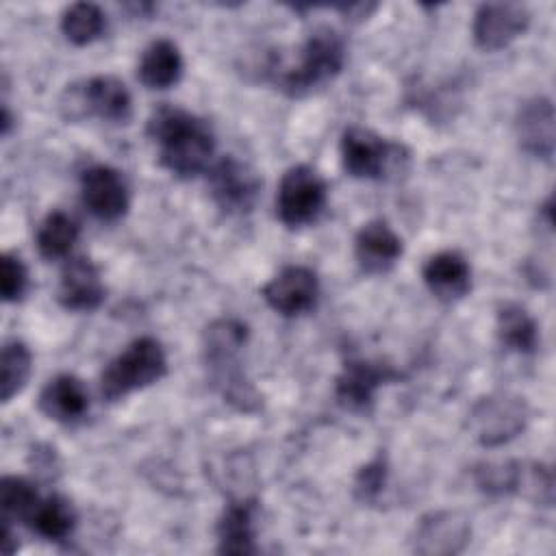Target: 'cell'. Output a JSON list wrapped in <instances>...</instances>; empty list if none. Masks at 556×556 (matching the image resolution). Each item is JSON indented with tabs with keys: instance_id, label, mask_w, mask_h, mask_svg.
Segmentation results:
<instances>
[{
	"instance_id": "9c48e42d",
	"label": "cell",
	"mask_w": 556,
	"mask_h": 556,
	"mask_svg": "<svg viewBox=\"0 0 556 556\" xmlns=\"http://www.w3.org/2000/svg\"><path fill=\"white\" fill-rule=\"evenodd\" d=\"M208 189L222 211L245 213L261 193V178L248 163L228 154L208 169Z\"/></svg>"
},
{
	"instance_id": "3957f363",
	"label": "cell",
	"mask_w": 556,
	"mask_h": 556,
	"mask_svg": "<svg viewBox=\"0 0 556 556\" xmlns=\"http://www.w3.org/2000/svg\"><path fill=\"white\" fill-rule=\"evenodd\" d=\"M345 63V46L337 30L321 26L308 35L298 63L276 76V85L291 98H302L330 83Z\"/></svg>"
},
{
	"instance_id": "f1b7e54d",
	"label": "cell",
	"mask_w": 556,
	"mask_h": 556,
	"mask_svg": "<svg viewBox=\"0 0 556 556\" xmlns=\"http://www.w3.org/2000/svg\"><path fill=\"white\" fill-rule=\"evenodd\" d=\"M28 289V271L22 258L13 252L2 254V267H0V291L4 302H17L24 298Z\"/></svg>"
},
{
	"instance_id": "9a60e30c",
	"label": "cell",
	"mask_w": 556,
	"mask_h": 556,
	"mask_svg": "<svg viewBox=\"0 0 556 556\" xmlns=\"http://www.w3.org/2000/svg\"><path fill=\"white\" fill-rule=\"evenodd\" d=\"M517 141L523 152L549 161L556 143V117L549 98H532L521 104L515 122Z\"/></svg>"
},
{
	"instance_id": "e0dca14e",
	"label": "cell",
	"mask_w": 556,
	"mask_h": 556,
	"mask_svg": "<svg viewBox=\"0 0 556 556\" xmlns=\"http://www.w3.org/2000/svg\"><path fill=\"white\" fill-rule=\"evenodd\" d=\"M56 298L67 311L98 308L104 300V285L98 267L83 256L67 261L61 271Z\"/></svg>"
},
{
	"instance_id": "d4e9b609",
	"label": "cell",
	"mask_w": 556,
	"mask_h": 556,
	"mask_svg": "<svg viewBox=\"0 0 556 556\" xmlns=\"http://www.w3.org/2000/svg\"><path fill=\"white\" fill-rule=\"evenodd\" d=\"M106 28L104 13L93 2L70 4L61 15V30L74 46H87L96 41Z\"/></svg>"
},
{
	"instance_id": "277c9868",
	"label": "cell",
	"mask_w": 556,
	"mask_h": 556,
	"mask_svg": "<svg viewBox=\"0 0 556 556\" xmlns=\"http://www.w3.org/2000/svg\"><path fill=\"white\" fill-rule=\"evenodd\" d=\"M167 371L163 345L152 337H139L126 345L102 371L100 393L115 402L137 389H146L161 380Z\"/></svg>"
},
{
	"instance_id": "6da1fadb",
	"label": "cell",
	"mask_w": 556,
	"mask_h": 556,
	"mask_svg": "<svg viewBox=\"0 0 556 556\" xmlns=\"http://www.w3.org/2000/svg\"><path fill=\"white\" fill-rule=\"evenodd\" d=\"M148 135L159 148L161 165L180 178L206 169L215 152V135L208 124L178 106H159L148 119Z\"/></svg>"
},
{
	"instance_id": "ba28073f",
	"label": "cell",
	"mask_w": 556,
	"mask_h": 556,
	"mask_svg": "<svg viewBox=\"0 0 556 556\" xmlns=\"http://www.w3.org/2000/svg\"><path fill=\"white\" fill-rule=\"evenodd\" d=\"M400 378V371L389 363L369 361V358H350L345 361L341 374L334 382L337 402L352 413H367L374 404L378 389L387 382Z\"/></svg>"
},
{
	"instance_id": "484cf974",
	"label": "cell",
	"mask_w": 556,
	"mask_h": 556,
	"mask_svg": "<svg viewBox=\"0 0 556 556\" xmlns=\"http://www.w3.org/2000/svg\"><path fill=\"white\" fill-rule=\"evenodd\" d=\"M33 369L30 350L22 341H7L0 356V397L2 402H11L24 384L28 382Z\"/></svg>"
},
{
	"instance_id": "44dd1931",
	"label": "cell",
	"mask_w": 556,
	"mask_h": 556,
	"mask_svg": "<svg viewBox=\"0 0 556 556\" xmlns=\"http://www.w3.org/2000/svg\"><path fill=\"white\" fill-rule=\"evenodd\" d=\"M182 67L185 63L178 46L169 39H156L143 50L137 76L148 89H167L180 80Z\"/></svg>"
},
{
	"instance_id": "8fae6325",
	"label": "cell",
	"mask_w": 556,
	"mask_h": 556,
	"mask_svg": "<svg viewBox=\"0 0 556 556\" xmlns=\"http://www.w3.org/2000/svg\"><path fill=\"white\" fill-rule=\"evenodd\" d=\"M85 208L100 222H115L126 215L130 193L124 176L109 165H91L80 176Z\"/></svg>"
},
{
	"instance_id": "52a82bcc",
	"label": "cell",
	"mask_w": 556,
	"mask_h": 556,
	"mask_svg": "<svg viewBox=\"0 0 556 556\" xmlns=\"http://www.w3.org/2000/svg\"><path fill=\"white\" fill-rule=\"evenodd\" d=\"M528 421V406L521 397L493 393L478 400L469 413V428L480 445L495 447L508 443Z\"/></svg>"
},
{
	"instance_id": "7c38bea8",
	"label": "cell",
	"mask_w": 556,
	"mask_h": 556,
	"mask_svg": "<svg viewBox=\"0 0 556 556\" xmlns=\"http://www.w3.org/2000/svg\"><path fill=\"white\" fill-rule=\"evenodd\" d=\"M530 13L519 2H486L473 15V41L480 50L495 52L526 33Z\"/></svg>"
},
{
	"instance_id": "5bb4252c",
	"label": "cell",
	"mask_w": 556,
	"mask_h": 556,
	"mask_svg": "<svg viewBox=\"0 0 556 556\" xmlns=\"http://www.w3.org/2000/svg\"><path fill=\"white\" fill-rule=\"evenodd\" d=\"M263 298L280 315H302L315 308L319 298V280L313 269L289 265L263 287Z\"/></svg>"
},
{
	"instance_id": "ac0fdd59",
	"label": "cell",
	"mask_w": 556,
	"mask_h": 556,
	"mask_svg": "<svg viewBox=\"0 0 556 556\" xmlns=\"http://www.w3.org/2000/svg\"><path fill=\"white\" fill-rule=\"evenodd\" d=\"M39 410L59 424H78L89 410V393L72 374H59L39 393Z\"/></svg>"
},
{
	"instance_id": "2e32d148",
	"label": "cell",
	"mask_w": 556,
	"mask_h": 556,
	"mask_svg": "<svg viewBox=\"0 0 556 556\" xmlns=\"http://www.w3.org/2000/svg\"><path fill=\"white\" fill-rule=\"evenodd\" d=\"M354 252L365 274H387L402 256V239L384 219H371L356 232Z\"/></svg>"
},
{
	"instance_id": "7402d4cb",
	"label": "cell",
	"mask_w": 556,
	"mask_h": 556,
	"mask_svg": "<svg viewBox=\"0 0 556 556\" xmlns=\"http://www.w3.org/2000/svg\"><path fill=\"white\" fill-rule=\"evenodd\" d=\"M26 523L33 532H37L46 541L61 543L74 532L76 510L65 497L48 495L37 502V506L33 508Z\"/></svg>"
},
{
	"instance_id": "603a6c76",
	"label": "cell",
	"mask_w": 556,
	"mask_h": 556,
	"mask_svg": "<svg viewBox=\"0 0 556 556\" xmlns=\"http://www.w3.org/2000/svg\"><path fill=\"white\" fill-rule=\"evenodd\" d=\"M500 343L517 354H532L539 345V328L532 315L519 304H504L497 311Z\"/></svg>"
},
{
	"instance_id": "f546056e",
	"label": "cell",
	"mask_w": 556,
	"mask_h": 556,
	"mask_svg": "<svg viewBox=\"0 0 556 556\" xmlns=\"http://www.w3.org/2000/svg\"><path fill=\"white\" fill-rule=\"evenodd\" d=\"M384 480H387V463L382 456H378L365 467H361L354 480V491L363 502H371L384 489Z\"/></svg>"
},
{
	"instance_id": "5b68a950",
	"label": "cell",
	"mask_w": 556,
	"mask_h": 556,
	"mask_svg": "<svg viewBox=\"0 0 556 556\" xmlns=\"http://www.w3.org/2000/svg\"><path fill=\"white\" fill-rule=\"evenodd\" d=\"M328 187L311 165H293L285 172L276 193V215L289 228L313 224L326 208Z\"/></svg>"
},
{
	"instance_id": "8992f818",
	"label": "cell",
	"mask_w": 556,
	"mask_h": 556,
	"mask_svg": "<svg viewBox=\"0 0 556 556\" xmlns=\"http://www.w3.org/2000/svg\"><path fill=\"white\" fill-rule=\"evenodd\" d=\"M406 161L402 146L391 143L363 126H350L341 135V163L352 178L382 180Z\"/></svg>"
},
{
	"instance_id": "83f0119b",
	"label": "cell",
	"mask_w": 556,
	"mask_h": 556,
	"mask_svg": "<svg viewBox=\"0 0 556 556\" xmlns=\"http://www.w3.org/2000/svg\"><path fill=\"white\" fill-rule=\"evenodd\" d=\"M521 463H480L473 467L476 486L486 495H510L517 493Z\"/></svg>"
},
{
	"instance_id": "d6986e66",
	"label": "cell",
	"mask_w": 556,
	"mask_h": 556,
	"mask_svg": "<svg viewBox=\"0 0 556 556\" xmlns=\"http://www.w3.org/2000/svg\"><path fill=\"white\" fill-rule=\"evenodd\" d=\"M424 282L430 293L443 302H456L465 298L471 289V269L463 254L445 250L432 254L424 269Z\"/></svg>"
},
{
	"instance_id": "ffe728a7",
	"label": "cell",
	"mask_w": 556,
	"mask_h": 556,
	"mask_svg": "<svg viewBox=\"0 0 556 556\" xmlns=\"http://www.w3.org/2000/svg\"><path fill=\"white\" fill-rule=\"evenodd\" d=\"M256 502H230L217 521V543L222 554H254L256 552Z\"/></svg>"
},
{
	"instance_id": "7a4b0ae2",
	"label": "cell",
	"mask_w": 556,
	"mask_h": 556,
	"mask_svg": "<svg viewBox=\"0 0 556 556\" xmlns=\"http://www.w3.org/2000/svg\"><path fill=\"white\" fill-rule=\"evenodd\" d=\"M245 341L248 328L243 321L232 317L213 321L204 332V363L224 400L235 408L250 413L261 406V395L243 376L239 361Z\"/></svg>"
},
{
	"instance_id": "4fadbf2b",
	"label": "cell",
	"mask_w": 556,
	"mask_h": 556,
	"mask_svg": "<svg viewBox=\"0 0 556 556\" xmlns=\"http://www.w3.org/2000/svg\"><path fill=\"white\" fill-rule=\"evenodd\" d=\"M471 536L469 519L458 510H437L419 519L413 534V549L424 556L460 554Z\"/></svg>"
},
{
	"instance_id": "cb8c5ba5",
	"label": "cell",
	"mask_w": 556,
	"mask_h": 556,
	"mask_svg": "<svg viewBox=\"0 0 556 556\" xmlns=\"http://www.w3.org/2000/svg\"><path fill=\"white\" fill-rule=\"evenodd\" d=\"M76 239H78V226L63 211L48 213L37 228V250L43 258H50V261L67 256Z\"/></svg>"
},
{
	"instance_id": "4316f807",
	"label": "cell",
	"mask_w": 556,
	"mask_h": 556,
	"mask_svg": "<svg viewBox=\"0 0 556 556\" xmlns=\"http://www.w3.org/2000/svg\"><path fill=\"white\" fill-rule=\"evenodd\" d=\"M37 489L17 476H4L0 482V506L4 519H22L26 521L33 513V508L39 502Z\"/></svg>"
},
{
	"instance_id": "4dcf8cb0",
	"label": "cell",
	"mask_w": 556,
	"mask_h": 556,
	"mask_svg": "<svg viewBox=\"0 0 556 556\" xmlns=\"http://www.w3.org/2000/svg\"><path fill=\"white\" fill-rule=\"evenodd\" d=\"M0 549L2 554H13L17 549V539L11 530V519L2 517V539H0Z\"/></svg>"
},
{
	"instance_id": "30bf717a",
	"label": "cell",
	"mask_w": 556,
	"mask_h": 556,
	"mask_svg": "<svg viewBox=\"0 0 556 556\" xmlns=\"http://www.w3.org/2000/svg\"><path fill=\"white\" fill-rule=\"evenodd\" d=\"M70 117L74 115V109L80 111V115H96L104 122L124 124L128 122L132 113V98L126 89V85L115 76H93L83 83L78 89H70Z\"/></svg>"
}]
</instances>
